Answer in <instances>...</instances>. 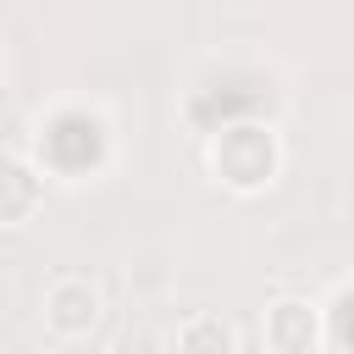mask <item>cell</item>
Wrapping results in <instances>:
<instances>
[{"label":"cell","instance_id":"obj_1","mask_svg":"<svg viewBox=\"0 0 354 354\" xmlns=\"http://www.w3.org/2000/svg\"><path fill=\"white\" fill-rule=\"evenodd\" d=\"M205 166L221 188L232 194H266L277 177H282V138L271 122H227L210 149H205Z\"/></svg>","mask_w":354,"mask_h":354},{"label":"cell","instance_id":"obj_2","mask_svg":"<svg viewBox=\"0 0 354 354\" xmlns=\"http://www.w3.org/2000/svg\"><path fill=\"white\" fill-rule=\"evenodd\" d=\"M39 315H44V332H50L55 343H77V337H88V332L100 326V315H105V293H100L94 277H83V271H61V277L44 288Z\"/></svg>","mask_w":354,"mask_h":354},{"label":"cell","instance_id":"obj_3","mask_svg":"<svg viewBox=\"0 0 354 354\" xmlns=\"http://www.w3.org/2000/svg\"><path fill=\"white\" fill-rule=\"evenodd\" d=\"M260 337L271 354H315L326 343V310L304 293H282L260 315Z\"/></svg>","mask_w":354,"mask_h":354},{"label":"cell","instance_id":"obj_4","mask_svg":"<svg viewBox=\"0 0 354 354\" xmlns=\"http://www.w3.org/2000/svg\"><path fill=\"white\" fill-rule=\"evenodd\" d=\"M39 205H44V166L17 149H0V227L33 221Z\"/></svg>","mask_w":354,"mask_h":354},{"label":"cell","instance_id":"obj_5","mask_svg":"<svg viewBox=\"0 0 354 354\" xmlns=\"http://www.w3.org/2000/svg\"><path fill=\"white\" fill-rule=\"evenodd\" d=\"M166 354H238V326L216 310H194L188 321H177Z\"/></svg>","mask_w":354,"mask_h":354},{"label":"cell","instance_id":"obj_6","mask_svg":"<svg viewBox=\"0 0 354 354\" xmlns=\"http://www.w3.org/2000/svg\"><path fill=\"white\" fill-rule=\"evenodd\" d=\"M105 354H166V343L149 332V326H127V332H116L111 337V348Z\"/></svg>","mask_w":354,"mask_h":354},{"label":"cell","instance_id":"obj_7","mask_svg":"<svg viewBox=\"0 0 354 354\" xmlns=\"http://www.w3.org/2000/svg\"><path fill=\"white\" fill-rule=\"evenodd\" d=\"M6 72H11V55H6V44H0V83H6Z\"/></svg>","mask_w":354,"mask_h":354}]
</instances>
